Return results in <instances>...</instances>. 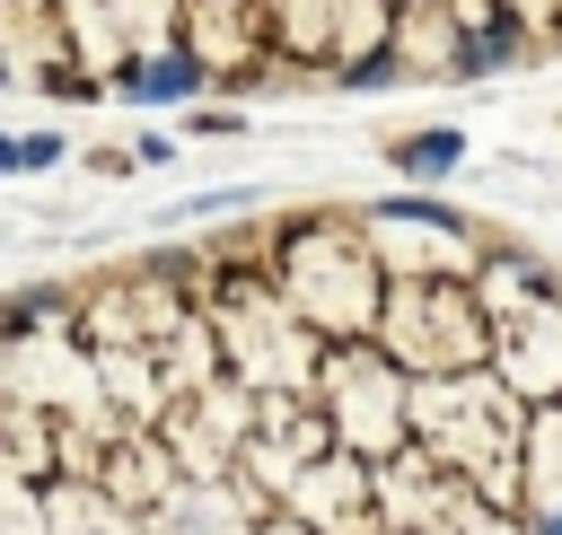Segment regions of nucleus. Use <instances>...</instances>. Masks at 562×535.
<instances>
[{
	"label": "nucleus",
	"mask_w": 562,
	"mask_h": 535,
	"mask_svg": "<svg viewBox=\"0 0 562 535\" xmlns=\"http://www.w3.org/2000/svg\"><path fill=\"white\" fill-rule=\"evenodd\" d=\"M272 281H281L290 316H299L307 333H325V342L378 333V325H386V289H395V281L378 272L369 237L342 228V219H290V228L272 237Z\"/></svg>",
	"instance_id": "obj_1"
},
{
	"label": "nucleus",
	"mask_w": 562,
	"mask_h": 535,
	"mask_svg": "<svg viewBox=\"0 0 562 535\" xmlns=\"http://www.w3.org/2000/svg\"><path fill=\"white\" fill-rule=\"evenodd\" d=\"M193 88H211V61L193 53V44H140L123 70H114V96H132V105H184Z\"/></svg>",
	"instance_id": "obj_3"
},
{
	"label": "nucleus",
	"mask_w": 562,
	"mask_h": 535,
	"mask_svg": "<svg viewBox=\"0 0 562 535\" xmlns=\"http://www.w3.org/2000/svg\"><path fill=\"white\" fill-rule=\"evenodd\" d=\"M395 70H404V53H395V44H378V53H360V61L342 70V79H351V88H386Z\"/></svg>",
	"instance_id": "obj_7"
},
{
	"label": "nucleus",
	"mask_w": 562,
	"mask_h": 535,
	"mask_svg": "<svg viewBox=\"0 0 562 535\" xmlns=\"http://www.w3.org/2000/svg\"><path fill=\"white\" fill-rule=\"evenodd\" d=\"M369 219H378V228H422V237H457V228H465V219H457L448 202H430V193H386Z\"/></svg>",
	"instance_id": "obj_5"
},
{
	"label": "nucleus",
	"mask_w": 562,
	"mask_h": 535,
	"mask_svg": "<svg viewBox=\"0 0 562 535\" xmlns=\"http://www.w3.org/2000/svg\"><path fill=\"white\" fill-rule=\"evenodd\" d=\"M536 535H562V500H553V509H544V517H536Z\"/></svg>",
	"instance_id": "obj_8"
},
{
	"label": "nucleus",
	"mask_w": 562,
	"mask_h": 535,
	"mask_svg": "<svg viewBox=\"0 0 562 535\" xmlns=\"http://www.w3.org/2000/svg\"><path fill=\"white\" fill-rule=\"evenodd\" d=\"M53 158H70L61 132H18V140H0V167H9V175H44Z\"/></svg>",
	"instance_id": "obj_6"
},
{
	"label": "nucleus",
	"mask_w": 562,
	"mask_h": 535,
	"mask_svg": "<svg viewBox=\"0 0 562 535\" xmlns=\"http://www.w3.org/2000/svg\"><path fill=\"white\" fill-rule=\"evenodd\" d=\"M386 360L422 386V377H465L501 351V325L483 307V289H457V281H395L386 289V325H378Z\"/></svg>",
	"instance_id": "obj_2"
},
{
	"label": "nucleus",
	"mask_w": 562,
	"mask_h": 535,
	"mask_svg": "<svg viewBox=\"0 0 562 535\" xmlns=\"http://www.w3.org/2000/svg\"><path fill=\"white\" fill-rule=\"evenodd\" d=\"M457 158H465V132H457V123H430V132L395 140V167H404L413 184H439V175H448Z\"/></svg>",
	"instance_id": "obj_4"
}]
</instances>
